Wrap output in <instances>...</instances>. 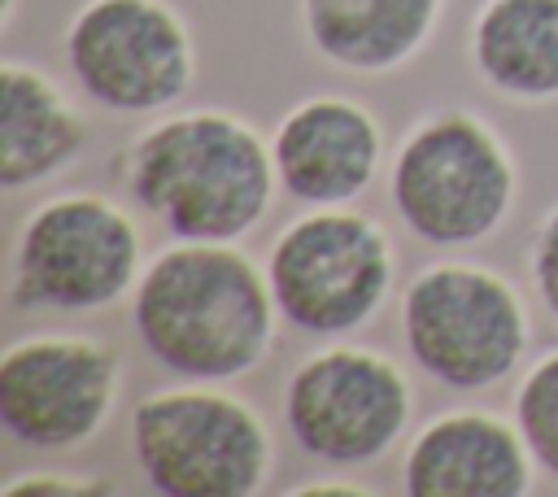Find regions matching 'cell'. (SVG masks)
Segmentation results:
<instances>
[{"label":"cell","mask_w":558,"mask_h":497,"mask_svg":"<svg viewBox=\"0 0 558 497\" xmlns=\"http://www.w3.org/2000/svg\"><path fill=\"white\" fill-rule=\"evenodd\" d=\"M527 275H532V292L536 301L549 310V318L558 323V205L536 222L532 244H527Z\"/></svg>","instance_id":"cell-17"},{"label":"cell","mask_w":558,"mask_h":497,"mask_svg":"<svg viewBox=\"0 0 558 497\" xmlns=\"http://www.w3.org/2000/svg\"><path fill=\"white\" fill-rule=\"evenodd\" d=\"M266 279L288 327L323 340L353 336L397 288V244L357 205H310L275 235Z\"/></svg>","instance_id":"cell-7"},{"label":"cell","mask_w":558,"mask_h":497,"mask_svg":"<svg viewBox=\"0 0 558 497\" xmlns=\"http://www.w3.org/2000/svg\"><path fill=\"white\" fill-rule=\"evenodd\" d=\"M144 266V231L131 209L105 192L70 187L17 222L4 292L13 310L100 314L131 301Z\"/></svg>","instance_id":"cell-4"},{"label":"cell","mask_w":558,"mask_h":497,"mask_svg":"<svg viewBox=\"0 0 558 497\" xmlns=\"http://www.w3.org/2000/svg\"><path fill=\"white\" fill-rule=\"evenodd\" d=\"M480 83L510 105L558 100V0H484L466 26Z\"/></svg>","instance_id":"cell-15"},{"label":"cell","mask_w":558,"mask_h":497,"mask_svg":"<svg viewBox=\"0 0 558 497\" xmlns=\"http://www.w3.org/2000/svg\"><path fill=\"white\" fill-rule=\"evenodd\" d=\"M445 0H301L314 57L344 74H392L436 35Z\"/></svg>","instance_id":"cell-14"},{"label":"cell","mask_w":558,"mask_h":497,"mask_svg":"<svg viewBox=\"0 0 558 497\" xmlns=\"http://www.w3.org/2000/svg\"><path fill=\"white\" fill-rule=\"evenodd\" d=\"M410 362L449 392H488L506 384L527 344L532 314L523 292L484 262H427L397 301Z\"/></svg>","instance_id":"cell-5"},{"label":"cell","mask_w":558,"mask_h":497,"mask_svg":"<svg viewBox=\"0 0 558 497\" xmlns=\"http://www.w3.org/2000/svg\"><path fill=\"white\" fill-rule=\"evenodd\" d=\"M131 323L148 357L174 379L235 384L270 357L283 318L266 266L244 248L174 240L144 266Z\"/></svg>","instance_id":"cell-1"},{"label":"cell","mask_w":558,"mask_h":497,"mask_svg":"<svg viewBox=\"0 0 558 497\" xmlns=\"http://www.w3.org/2000/svg\"><path fill=\"white\" fill-rule=\"evenodd\" d=\"M510 414H514L536 466L558 480V349L541 353L523 371Z\"/></svg>","instance_id":"cell-16"},{"label":"cell","mask_w":558,"mask_h":497,"mask_svg":"<svg viewBox=\"0 0 558 497\" xmlns=\"http://www.w3.org/2000/svg\"><path fill=\"white\" fill-rule=\"evenodd\" d=\"M536 458L514 423L493 410H440L401 453L405 497H527Z\"/></svg>","instance_id":"cell-12"},{"label":"cell","mask_w":558,"mask_h":497,"mask_svg":"<svg viewBox=\"0 0 558 497\" xmlns=\"http://www.w3.org/2000/svg\"><path fill=\"white\" fill-rule=\"evenodd\" d=\"M61 52L74 87L118 118L170 113L196 78V44L170 0H83Z\"/></svg>","instance_id":"cell-9"},{"label":"cell","mask_w":558,"mask_h":497,"mask_svg":"<svg viewBox=\"0 0 558 497\" xmlns=\"http://www.w3.org/2000/svg\"><path fill=\"white\" fill-rule=\"evenodd\" d=\"M87 118L61 83L17 57L0 61V187L9 196L70 170L87 148Z\"/></svg>","instance_id":"cell-13"},{"label":"cell","mask_w":558,"mask_h":497,"mask_svg":"<svg viewBox=\"0 0 558 497\" xmlns=\"http://www.w3.org/2000/svg\"><path fill=\"white\" fill-rule=\"evenodd\" d=\"M4 497H100L113 493L105 480H87L78 471H13L0 484Z\"/></svg>","instance_id":"cell-18"},{"label":"cell","mask_w":558,"mask_h":497,"mask_svg":"<svg viewBox=\"0 0 558 497\" xmlns=\"http://www.w3.org/2000/svg\"><path fill=\"white\" fill-rule=\"evenodd\" d=\"M366 493L371 488L349 480V475H340V480H305V484L292 488V497H366Z\"/></svg>","instance_id":"cell-19"},{"label":"cell","mask_w":558,"mask_h":497,"mask_svg":"<svg viewBox=\"0 0 558 497\" xmlns=\"http://www.w3.org/2000/svg\"><path fill=\"white\" fill-rule=\"evenodd\" d=\"M122 397V353L87 331H31L0 353V427L35 453L87 449Z\"/></svg>","instance_id":"cell-10"},{"label":"cell","mask_w":558,"mask_h":497,"mask_svg":"<svg viewBox=\"0 0 558 497\" xmlns=\"http://www.w3.org/2000/svg\"><path fill=\"white\" fill-rule=\"evenodd\" d=\"M270 153L288 201L353 205L384 170V126L362 100L314 92L279 118Z\"/></svg>","instance_id":"cell-11"},{"label":"cell","mask_w":558,"mask_h":497,"mask_svg":"<svg viewBox=\"0 0 558 497\" xmlns=\"http://www.w3.org/2000/svg\"><path fill=\"white\" fill-rule=\"evenodd\" d=\"M414 419L410 375L362 344H323L283 379V427L323 466H371L388 458Z\"/></svg>","instance_id":"cell-8"},{"label":"cell","mask_w":558,"mask_h":497,"mask_svg":"<svg viewBox=\"0 0 558 497\" xmlns=\"http://www.w3.org/2000/svg\"><path fill=\"white\" fill-rule=\"evenodd\" d=\"M519 166L506 140L471 109H432L388 161V201L401 227L432 248H475L514 214Z\"/></svg>","instance_id":"cell-3"},{"label":"cell","mask_w":558,"mask_h":497,"mask_svg":"<svg viewBox=\"0 0 558 497\" xmlns=\"http://www.w3.org/2000/svg\"><path fill=\"white\" fill-rule=\"evenodd\" d=\"M131 201L174 240L240 244L275 205L270 140L231 109L157 113L122 153Z\"/></svg>","instance_id":"cell-2"},{"label":"cell","mask_w":558,"mask_h":497,"mask_svg":"<svg viewBox=\"0 0 558 497\" xmlns=\"http://www.w3.org/2000/svg\"><path fill=\"white\" fill-rule=\"evenodd\" d=\"M0 17H4V26H13V17H17V0H4V13H0Z\"/></svg>","instance_id":"cell-20"},{"label":"cell","mask_w":558,"mask_h":497,"mask_svg":"<svg viewBox=\"0 0 558 497\" xmlns=\"http://www.w3.org/2000/svg\"><path fill=\"white\" fill-rule=\"evenodd\" d=\"M131 458L161 497H253L266 488L275 440L262 410L227 384L179 379L131 410Z\"/></svg>","instance_id":"cell-6"}]
</instances>
